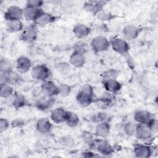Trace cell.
I'll return each mask as SVG.
<instances>
[{"mask_svg":"<svg viewBox=\"0 0 158 158\" xmlns=\"http://www.w3.org/2000/svg\"><path fill=\"white\" fill-rule=\"evenodd\" d=\"M76 101L82 107H86L91 105L94 102V89L93 86L89 84L83 85L76 95Z\"/></svg>","mask_w":158,"mask_h":158,"instance_id":"cell-1","label":"cell"},{"mask_svg":"<svg viewBox=\"0 0 158 158\" xmlns=\"http://www.w3.org/2000/svg\"><path fill=\"white\" fill-rule=\"evenodd\" d=\"M50 69L45 64H37L32 67L31 69V75L32 78L38 81H43L49 80L51 76Z\"/></svg>","mask_w":158,"mask_h":158,"instance_id":"cell-2","label":"cell"},{"mask_svg":"<svg viewBox=\"0 0 158 158\" xmlns=\"http://www.w3.org/2000/svg\"><path fill=\"white\" fill-rule=\"evenodd\" d=\"M109 42L110 47L116 53L123 56H127L128 55L130 46L125 39L119 37H114L109 40Z\"/></svg>","mask_w":158,"mask_h":158,"instance_id":"cell-3","label":"cell"},{"mask_svg":"<svg viewBox=\"0 0 158 158\" xmlns=\"http://www.w3.org/2000/svg\"><path fill=\"white\" fill-rule=\"evenodd\" d=\"M38 33V27L35 23H31L24 27L19 39L25 43H31L37 39Z\"/></svg>","mask_w":158,"mask_h":158,"instance_id":"cell-4","label":"cell"},{"mask_svg":"<svg viewBox=\"0 0 158 158\" xmlns=\"http://www.w3.org/2000/svg\"><path fill=\"white\" fill-rule=\"evenodd\" d=\"M90 46L94 52H102L107 51L110 48V42L106 36L99 35L92 39L90 43Z\"/></svg>","mask_w":158,"mask_h":158,"instance_id":"cell-5","label":"cell"},{"mask_svg":"<svg viewBox=\"0 0 158 158\" xmlns=\"http://www.w3.org/2000/svg\"><path fill=\"white\" fill-rule=\"evenodd\" d=\"M22 79V76L18 72L13 70L7 73H0L1 83H7L14 86L21 83Z\"/></svg>","mask_w":158,"mask_h":158,"instance_id":"cell-6","label":"cell"},{"mask_svg":"<svg viewBox=\"0 0 158 158\" xmlns=\"http://www.w3.org/2000/svg\"><path fill=\"white\" fill-rule=\"evenodd\" d=\"M94 148L98 154L103 156H109L114 152V148L105 138L96 139Z\"/></svg>","mask_w":158,"mask_h":158,"instance_id":"cell-7","label":"cell"},{"mask_svg":"<svg viewBox=\"0 0 158 158\" xmlns=\"http://www.w3.org/2000/svg\"><path fill=\"white\" fill-rule=\"evenodd\" d=\"M23 17V9L17 5L9 6L4 14L6 21L21 20Z\"/></svg>","mask_w":158,"mask_h":158,"instance_id":"cell-8","label":"cell"},{"mask_svg":"<svg viewBox=\"0 0 158 158\" xmlns=\"http://www.w3.org/2000/svg\"><path fill=\"white\" fill-rule=\"evenodd\" d=\"M138 138L143 141H149L153 138V133L146 124H136L135 133Z\"/></svg>","mask_w":158,"mask_h":158,"instance_id":"cell-9","label":"cell"},{"mask_svg":"<svg viewBox=\"0 0 158 158\" xmlns=\"http://www.w3.org/2000/svg\"><path fill=\"white\" fill-rule=\"evenodd\" d=\"M41 90L47 97H54L59 95V86H57L53 81L50 80L42 81Z\"/></svg>","mask_w":158,"mask_h":158,"instance_id":"cell-10","label":"cell"},{"mask_svg":"<svg viewBox=\"0 0 158 158\" xmlns=\"http://www.w3.org/2000/svg\"><path fill=\"white\" fill-rule=\"evenodd\" d=\"M143 30V28L140 27H138L133 25H126L122 30V34L123 39L126 41H131L135 40L138 37Z\"/></svg>","mask_w":158,"mask_h":158,"instance_id":"cell-11","label":"cell"},{"mask_svg":"<svg viewBox=\"0 0 158 158\" xmlns=\"http://www.w3.org/2000/svg\"><path fill=\"white\" fill-rule=\"evenodd\" d=\"M15 67L19 73H24L28 72L32 68L31 59L25 56H19L15 61Z\"/></svg>","mask_w":158,"mask_h":158,"instance_id":"cell-12","label":"cell"},{"mask_svg":"<svg viewBox=\"0 0 158 158\" xmlns=\"http://www.w3.org/2000/svg\"><path fill=\"white\" fill-rule=\"evenodd\" d=\"M133 152L136 157L148 158L152 153V148L146 144H136L133 148Z\"/></svg>","mask_w":158,"mask_h":158,"instance_id":"cell-13","label":"cell"},{"mask_svg":"<svg viewBox=\"0 0 158 158\" xmlns=\"http://www.w3.org/2000/svg\"><path fill=\"white\" fill-rule=\"evenodd\" d=\"M107 1H86L83 5V8L88 12L96 15L98 12L104 9Z\"/></svg>","mask_w":158,"mask_h":158,"instance_id":"cell-14","label":"cell"},{"mask_svg":"<svg viewBox=\"0 0 158 158\" xmlns=\"http://www.w3.org/2000/svg\"><path fill=\"white\" fill-rule=\"evenodd\" d=\"M135 121L138 124H148V123L154 118L152 114L146 110H138L133 115Z\"/></svg>","mask_w":158,"mask_h":158,"instance_id":"cell-15","label":"cell"},{"mask_svg":"<svg viewBox=\"0 0 158 158\" xmlns=\"http://www.w3.org/2000/svg\"><path fill=\"white\" fill-rule=\"evenodd\" d=\"M102 83L106 92L112 94L117 93L122 89V84L117 80V79L104 80Z\"/></svg>","mask_w":158,"mask_h":158,"instance_id":"cell-16","label":"cell"},{"mask_svg":"<svg viewBox=\"0 0 158 158\" xmlns=\"http://www.w3.org/2000/svg\"><path fill=\"white\" fill-rule=\"evenodd\" d=\"M67 112L64 108L59 107L52 110L50 115L51 120L56 124H60L65 122Z\"/></svg>","mask_w":158,"mask_h":158,"instance_id":"cell-17","label":"cell"},{"mask_svg":"<svg viewBox=\"0 0 158 158\" xmlns=\"http://www.w3.org/2000/svg\"><path fill=\"white\" fill-rule=\"evenodd\" d=\"M52 124L47 118H41L36 123V131L41 135H47L51 132Z\"/></svg>","mask_w":158,"mask_h":158,"instance_id":"cell-18","label":"cell"},{"mask_svg":"<svg viewBox=\"0 0 158 158\" xmlns=\"http://www.w3.org/2000/svg\"><path fill=\"white\" fill-rule=\"evenodd\" d=\"M44 11L42 8L25 6L23 9V17L28 21L35 22Z\"/></svg>","mask_w":158,"mask_h":158,"instance_id":"cell-19","label":"cell"},{"mask_svg":"<svg viewBox=\"0 0 158 158\" xmlns=\"http://www.w3.org/2000/svg\"><path fill=\"white\" fill-rule=\"evenodd\" d=\"M91 33V28L85 24L77 23L73 28V33L78 39H83Z\"/></svg>","mask_w":158,"mask_h":158,"instance_id":"cell-20","label":"cell"},{"mask_svg":"<svg viewBox=\"0 0 158 158\" xmlns=\"http://www.w3.org/2000/svg\"><path fill=\"white\" fill-rule=\"evenodd\" d=\"M56 20V17L52 14L44 12L33 22L37 27H44Z\"/></svg>","mask_w":158,"mask_h":158,"instance_id":"cell-21","label":"cell"},{"mask_svg":"<svg viewBox=\"0 0 158 158\" xmlns=\"http://www.w3.org/2000/svg\"><path fill=\"white\" fill-rule=\"evenodd\" d=\"M110 130V126L109 122H100L96 123L94 134L99 138H106L109 136Z\"/></svg>","mask_w":158,"mask_h":158,"instance_id":"cell-22","label":"cell"},{"mask_svg":"<svg viewBox=\"0 0 158 158\" xmlns=\"http://www.w3.org/2000/svg\"><path fill=\"white\" fill-rule=\"evenodd\" d=\"M70 64L77 68L82 67L86 62L85 54L81 53L78 51H73L69 58Z\"/></svg>","mask_w":158,"mask_h":158,"instance_id":"cell-23","label":"cell"},{"mask_svg":"<svg viewBox=\"0 0 158 158\" xmlns=\"http://www.w3.org/2000/svg\"><path fill=\"white\" fill-rule=\"evenodd\" d=\"M27 100L25 96L20 93H14L12 99V104L14 107L20 109L27 105Z\"/></svg>","mask_w":158,"mask_h":158,"instance_id":"cell-24","label":"cell"},{"mask_svg":"<svg viewBox=\"0 0 158 158\" xmlns=\"http://www.w3.org/2000/svg\"><path fill=\"white\" fill-rule=\"evenodd\" d=\"M23 28V23L21 20L6 22V29L9 33H17L22 31Z\"/></svg>","mask_w":158,"mask_h":158,"instance_id":"cell-25","label":"cell"},{"mask_svg":"<svg viewBox=\"0 0 158 158\" xmlns=\"http://www.w3.org/2000/svg\"><path fill=\"white\" fill-rule=\"evenodd\" d=\"M55 102L54 97H47L46 99H40L36 101L35 105L36 107L41 110H46L52 107L53 104Z\"/></svg>","mask_w":158,"mask_h":158,"instance_id":"cell-26","label":"cell"},{"mask_svg":"<svg viewBox=\"0 0 158 158\" xmlns=\"http://www.w3.org/2000/svg\"><path fill=\"white\" fill-rule=\"evenodd\" d=\"M14 94V87L7 83H1L0 85V96L2 98H9Z\"/></svg>","mask_w":158,"mask_h":158,"instance_id":"cell-27","label":"cell"},{"mask_svg":"<svg viewBox=\"0 0 158 158\" xmlns=\"http://www.w3.org/2000/svg\"><path fill=\"white\" fill-rule=\"evenodd\" d=\"M80 118L78 115L73 112L68 111L65 122L70 127H76L80 123Z\"/></svg>","mask_w":158,"mask_h":158,"instance_id":"cell-28","label":"cell"},{"mask_svg":"<svg viewBox=\"0 0 158 158\" xmlns=\"http://www.w3.org/2000/svg\"><path fill=\"white\" fill-rule=\"evenodd\" d=\"M113 94H114L106 92L104 94H103L100 98H99L97 100L98 104L102 108L109 107L112 102L114 99Z\"/></svg>","mask_w":158,"mask_h":158,"instance_id":"cell-29","label":"cell"},{"mask_svg":"<svg viewBox=\"0 0 158 158\" xmlns=\"http://www.w3.org/2000/svg\"><path fill=\"white\" fill-rule=\"evenodd\" d=\"M97 19L102 22H108L115 19V15L111 13L110 11L104 9L100 10L96 15Z\"/></svg>","mask_w":158,"mask_h":158,"instance_id":"cell-30","label":"cell"},{"mask_svg":"<svg viewBox=\"0 0 158 158\" xmlns=\"http://www.w3.org/2000/svg\"><path fill=\"white\" fill-rule=\"evenodd\" d=\"M12 70V64L6 57H2L0 60V73H7Z\"/></svg>","mask_w":158,"mask_h":158,"instance_id":"cell-31","label":"cell"},{"mask_svg":"<svg viewBox=\"0 0 158 158\" xmlns=\"http://www.w3.org/2000/svg\"><path fill=\"white\" fill-rule=\"evenodd\" d=\"M110 117L109 115H108L107 113L106 112H98L96 114H94V115H93L91 117V120L93 122H95L96 123H100V122H109L110 120Z\"/></svg>","mask_w":158,"mask_h":158,"instance_id":"cell-32","label":"cell"},{"mask_svg":"<svg viewBox=\"0 0 158 158\" xmlns=\"http://www.w3.org/2000/svg\"><path fill=\"white\" fill-rule=\"evenodd\" d=\"M81 139L83 142L90 147H94L96 139L94 138V136L88 131H83L81 135Z\"/></svg>","mask_w":158,"mask_h":158,"instance_id":"cell-33","label":"cell"},{"mask_svg":"<svg viewBox=\"0 0 158 158\" xmlns=\"http://www.w3.org/2000/svg\"><path fill=\"white\" fill-rule=\"evenodd\" d=\"M60 144L66 148H71L75 145V141L74 138L70 135L62 136L59 139Z\"/></svg>","mask_w":158,"mask_h":158,"instance_id":"cell-34","label":"cell"},{"mask_svg":"<svg viewBox=\"0 0 158 158\" xmlns=\"http://www.w3.org/2000/svg\"><path fill=\"white\" fill-rule=\"evenodd\" d=\"M120 75V72L114 69H110L104 71L102 74V80L117 79Z\"/></svg>","mask_w":158,"mask_h":158,"instance_id":"cell-35","label":"cell"},{"mask_svg":"<svg viewBox=\"0 0 158 158\" xmlns=\"http://www.w3.org/2000/svg\"><path fill=\"white\" fill-rule=\"evenodd\" d=\"M136 125L132 122H127L123 125V131L128 136H131L135 133Z\"/></svg>","mask_w":158,"mask_h":158,"instance_id":"cell-36","label":"cell"},{"mask_svg":"<svg viewBox=\"0 0 158 158\" xmlns=\"http://www.w3.org/2000/svg\"><path fill=\"white\" fill-rule=\"evenodd\" d=\"M72 91V88L67 84H62L59 86V95L62 97L68 96Z\"/></svg>","mask_w":158,"mask_h":158,"instance_id":"cell-37","label":"cell"},{"mask_svg":"<svg viewBox=\"0 0 158 158\" xmlns=\"http://www.w3.org/2000/svg\"><path fill=\"white\" fill-rule=\"evenodd\" d=\"M56 69L58 72L62 74H65L69 72L70 66L69 64L67 62H60L56 65Z\"/></svg>","mask_w":158,"mask_h":158,"instance_id":"cell-38","label":"cell"},{"mask_svg":"<svg viewBox=\"0 0 158 158\" xmlns=\"http://www.w3.org/2000/svg\"><path fill=\"white\" fill-rule=\"evenodd\" d=\"M25 124V121L22 118H15L10 122V125L14 128H19L24 126Z\"/></svg>","mask_w":158,"mask_h":158,"instance_id":"cell-39","label":"cell"},{"mask_svg":"<svg viewBox=\"0 0 158 158\" xmlns=\"http://www.w3.org/2000/svg\"><path fill=\"white\" fill-rule=\"evenodd\" d=\"M74 51L80 52L81 53L85 54L86 52L87 51V48H86V44L82 41H78L74 45Z\"/></svg>","mask_w":158,"mask_h":158,"instance_id":"cell-40","label":"cell"},{"mask_svg":"<svg viewBox=\"0 0 158 158\" xmlns=\"http://www.w3.org/2000/svg\"><path fill=\"white\" fill-rule=\"evenodd\" d=\"M43 4L44 1L41 0H28L26 2V6L36 8H41Z\"/></svg>","mask_w":158,"mask_h":158,"instance_id":"cell-41","label":"cell"},{"mask_svg":"<svg viewBox=\"0 0 158 158\" xmlns=\"http://www.w3.org/2000/svg\"><path fill=\"white\" fill-rule=\"evenodd\" d=\"M10 123L9 120L5 118H1L0 119V131L1 133H3L6 131L9 127Z\"/></svg>","mask_w":158,"mask_h":158,"instance_id":"cell-42","label":"cell"},{"mask_svg":"<svg viewBox=\"0 0 158 158\" xmlns=\"http://www.w3.org/2000/svg\"><path fill=\"white\" fill-rule=\"evenodd\" d=\"M148 126L149 127L151 130L152 131V133H157L158 130V122L156 118H152V120L147 124Z\"/></svg>","mask_w":158,"mask_h":158,"instance_id":"cell-43","label":"cell"},{"mask_svg":"<svg viewBox=\"0 0 158 158\" xmlns=\"http://www.w3.org/2000/svg\"><path fill=\"white\" fill-rule=\"evenodd\" d=\"M44 148V147L41 142L37 141L36 143H35V146H34V149H35V151L37 152L38 153H41V152H43Z\"/></svg>","mask_w":158,"mask_h":158,"instance_id":"cell-44","label":"cell"},{"mask_svg":"<svg viewBox=\"0 0 158 158\" xmlns=\"http://www.w3.org/2000/svg\"><path fill=\"white\" fill-rule=\"evenodd\" d=\"M82 156L83 157H100V154H96V153H94V152H93L90 151H85L83 152H82Z\"/></svg>","mask_w":158,"mask_h":158,"instance_id":"cell-45","label":"cell"},{"mask_svg":"<svg viewBox=\"0 0 158 158\" xmlns=\"http://www.w3.org/2000/svg\"><path fill=\"white\" fill-rule=\"evenodd\" d=\"M127 64L128 65V66L131 69H135V64L134 60H133V59L130 57L128 56V55L127 56Z\"/></svg>","mask_w":158,"mask_h":158,"instance_id":"cell-46","label":"cell"}]
</instances>
